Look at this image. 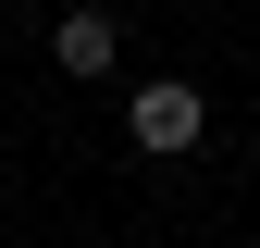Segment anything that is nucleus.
<instances>
[{"mask_svg": "<svg viewBox=\"0 0 260 248\" xmlns=\"http://www.w3.org/2000/svg\"><path fill=\"white\" fill-rule=\"evenodd\" d=\"M124 124H137V149H199V87L161 75V87H137V112H124Z\"/></svg>", "mask_w": 260, "mask_h": 248, "instance_id": "nucleus-1", "label": "nucleus"}, {"mask_svg": "<svg viewBox=\"0 0 260 248\" xmlns=\"http://www.w3.org/2000/svg\"><path fill=\"white\" fill-rule=\"evenodd\" d=\"M50 50H62V75H112V62H124V25L112 13H62Z\"/></svg>", "mask_w": 260, "mask_h": 248, "instance_id": "nucleus-2", "label": "nucleus"}]
</instances>
